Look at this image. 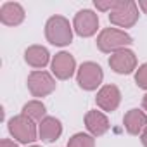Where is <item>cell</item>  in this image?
Here are the masks:
<instances>
[{"instance_id": "6da1fadb", "label": "cell", "mask_w": 147, "mask_h": 147, "mask_svg": "<svg viewBox=\"0 0 147 147\" xmlns=\"http://www.w3.org/2000/svg\"><path fill=\"white\" fill-rule=\"evenodd\" d=\"M45 38L55 47H66L73 42V26L64 16H52L45 23Z\"/></svg>"}, {"instance_id": "7a4b0ae2", "label": "cell", "mask_w": 147, "mask_h": 147, "mask_svg": "<svg viewBox=\"0 0 147 147\" xmlns=\"http://www.w3.org/2000/svg\"><path fill=\"white\" fill-rule=\"evenodd\" d=\"M131 43H133L131 36L125 30L118 28H104L97 36V49L104 54H114L118 50L126 49Z\"/></svg>"}, {"instance_id": "3957f363", "label": "cell", "mask_w": 147, "mask_h": 147, "mask_svg": "<svg viewBox=\"0 0 147 147\" xmlns=\"http://www.w3.org/2000/svg\"><path fill=\"white\" fill-rule=\"evenodd\" d=\"M7 128H9V133L19 142V144H31L36 140L38 137V130H36V125L33 119H30L28 116L24 114H18V116H12L7 123Z\"/></svg>"}, {"instance_id": "277c9868", "label": "cell", "mask_w": 147, "mask_h": 147, "mask_svg": "<svg viewBox=\"0 0 147 147\" xmlns=\"http://www.w3.org/2000/svg\"><path fill=\"white\" fill-rule=\"evenodd\" d=\"M102 80H104V71H102V67L97 62L87 61L76 71V82H78L80 88H83L87 92L97 90L100 87Z\"/></svg>"}, {"instance_id": "5b68a950", "label": "cell", "mask_w": 147, "mask_h": 147, "mask_svg": "<svg viewBox=\"0 0 147 147\" xmlns=\"http://www.w3.org/2000/svg\"><path fill=\"white\" fill-rule=\"evenodd\" d=\"M109 21L111 24L118 28H131L138 21V5L133 0H119L118 7L109 12Z\"/></svg>"}, {"instance_id": "8992f818", "label": "cell", "mask_w": 147, "mask_h": 147, "mask_svg": "<svg viewBox=\"0 0 147 147\" xmlns=\"http://www.w3.org/2000/svg\"><path fill=\"white\" fill-rule=\"evenodd\" d=\"M28 90L33 97H47L55 90V80L49 71L38 69V71H31L26 80Z\"/></svg>"}, {"instance_id": "52a82bcc", "label": "cell", "mask_w": 147, "mask_h": 147, "mask_svg": "<svg viewBox=\"0 0 147 147\" xmlns=\"http://www.w3.org/2000/svg\"><path fill=\"white\" fill-rule=\"evenodd\" d=\"M73 30L76 31V35H80L82 38H90L97 33L99 30V16L90 11V9H83L78 11L73 19Z\"/></svg>"}, {"instance_id": "ba28073f", "label": "cell", "mask_w": 147, "mask_h": 147, "mask_svg": "<svg viewBox=\"0 0 147 147\" xmlns=\"http://www.w3.org/2000/svg\"><path fill=\"white\" fill-rule=\"evenodd\" d=\"M50 69H52V75L57 78V80H69L75 73L78 71L76 69V61L69 52H59L52 57V62H50Z\"/></svg>"}, {"instance_id": "9c48e42d", "label": "cell", "mask_w": 147, "mask_h": 147, "mask_svg": "<svg viewBox=\"0 0 147 147\" xmlns=\"http://www.w3.org/2000/svg\"><path fill=\"white\" fill-rule=\"evenodd\" d=\"M109 67L118 73V75H130V73L137 71V55L130 49L118 50L111 54L109 57Z\"/></svg>"}, {"instance_id": "30bf717a", "label": "cell", "mask_w": 147, "mask_h": 147, "mask_svg": "<svg viewBox=\"0 0 147 147\" xmlns=\"http://www.w3.org/2000/svg\"><path fill=\"white\" fill-rule=\"evenodd\" d=\"M95 102H97L100 111L113 113V111L118 109V106L121 102V92L116 85H104V87L99 88Z\"/></svg>"}, {"instance_id": "8fae6325", "label": "cell", "mask_w": 147, "mask_h": 147, "mask_svg": "<svg viewBox=\"0 0 147 147\" xmlns=\"http://www.w3.org/2000/svg\"><path fill=\"white\" fill-rule=\"evenodd\" d=\"M26 18V12L18 2H5L0 7V21L5 26H19Z\"/></svg>"}, {"instance_id": "7c38bea8", "label": "cell", "mask_w": 147, "mask_h": 147, "mask_svg": "<svg viewBox=\"0 0 147 147\" xmlns=\"http://www.w3.org/2000/svg\"><path fill=\"white\" fill-rule=\"evenodd\" d=\"M85 126H87V130L92 137H102L109 130L111 125H109L107 116L102 111L94 109V111H88L85 114Z\"/></svg>"}, {"instance_id": "4fadbf2b", "label": "cell", "mask_w": 147, "mask_h": 147, "mask_svg": "<svg viewBox=\"0 0 147 147\" xmlns=\"http://www.w3.org/2000/svg\"><path fill=\"white\" fill-rule=\"evenodd\" d=\"M123 125L130 135H142L147 128V114L140 109H130L123 116Z\"/></svg>"}, {"instance_id": "5bb4252c", "label": "cell", "mask_w": 147, "mask_h": 147, "mask_svg": "<svg viewBox=\"0 0 147 147\" xmlns=\"http://www.w3.org/2000/svg\"><path fill=\"white\" fill-rule=\"evenodd\" d=\"M62 135V123L54 118V116H47L38 123V137L43 142H54Z\"/></svg>"}, {"instance_id": "9a60e30c", "label": "cell", "mask_w": 147, "mask_h": 147, "mask_svg": "<svg viewBox=\"0 0 147 147\" xmlns=\"http://www.w3.org/2000/svg\"><path fill=\"white\" fill-rule=\"evenodd\" d=\"M24 61H26L28 66L35 67V71L43 69L49 62H52L49 50L45 47H42V45H31V47H28L24 50Z\"/></svg>"}, {"instance_id": "2e32d148", "label": "cell", "mask_w": 147, "mask_h": 147, "mask_svg": "<svg viewBox=\"0 0 147 147\" xmlns=\"http://www.w3.org/2000/svg\"><path fill=\"white\" fill-rule=\"evenodd\" d=\"M21 114H24V116H28L30 119H33L35 123L38 121H42L43 118H47L45 114H47V107H45V104L42 102V100H30V102H26L24 106H23V113Z\"/></svg>"}, {"instance_id": "e0dca14e", "label": "cell", "mask_w": 147, "mask_h": 147, "mask_svg": "<svg viewBox=\"0 0 147 147\" xmlns=\"http://www.w3.org/2000/svg\"><path fill=\"white\" fill-rule=\"evenodd\" d=\"M67 147H95V138L90 133H75L73 137H69L67 140Z\"/></svg>"}, {"instance_id": "ac0fdd59", "label": "cell", "mask_w": 147, "mask_h": 147, "mask_svg": "<svg viewBox=\"0 0 147 147\" xmlns=\"http://www.w3.org/2000/svg\"><path fill=\"white\" fill-rule=\"evenodd\" d=\"M135 83H137L138 88L147 90V62H144L142 66L137 67V71H135Z\"/></svg>"}, {"instance_id": "d6986e66", "label": "cell", "mask_w": 147, "mask_h": 147, "mask_svg": "<svg viewBox=\"0 0 147 147\" xmlns=\"http://www.w3.org/2000/svg\"><path fill=\"white\" fill-rule=\"evenodd\" d=\"M119 4V0H94V5L100 12H113Z\"/></svg>"}, {"instance_id": "ffe728a7", "label": "cell", "mask_w": 147, "mask_h": 147, "mask_svg": "<svg viewBox=\"0 0 147 147\" xmlns=\"http://www.w3.org/2000/svg\"><path fill=\"white\" fill-rule=\"evenodd\" d=\"M0 147H18V144L9 140V138H2V140H0Z\"/></svg>"}, {"instance_id": "44dd1931", "label": "cell", "mask_w": 147, "mask_h": 147, "mask_svg": "<svg viewBox=\"0 0 147 147\" xmlns=\"http://www.w3.org/2000/svg\"><path fill=\"white\" fill-rule=\"evenodd\" d=\"M137 5L142 9V12H144V14H147V0H138Z\"/></svg>"}, {"instance_id": "7402d4cb", "label": "cell", "mask_w": 147, "mask_h": 147, "mask_svg": "<svg viewBox=\"0 0 147 147\" xmlns=\"http://www.w3.org/2000/svg\"><path fill=\"white\" fill-rule=\"evenodd\" d=\"M140 142H142L144 147H147V128L142 131V135H140Z\"/></svg>"}, {"instance_id": "603a6c76", "label": "cell", "mask_w": 147, "mask_h": 147, "mask_svg": "<svg viewBox=\"0 0 147 147\" xmlns=\"http://www.w3.org/2000/svg\"><path fill=\"white\" fill-rule=\"evenodd\" d=\"M142 107H144V111L147 113V94L144 95V99H142Z\"/></svg>"}, {"instance_id": "cb8c5ba5", "label": "cell", "mask_w": 147, "mask_h": 147, "mask_svg": "<svg viewBox=\"0 0 147 147\" xmlns=\"http://www.w3.org/2000/svg\"><path fill=\"white\" fill-rule=\"evenodd\" d=\"M30 147H42V145H30Z\"/></svg>"}]
</instances>
